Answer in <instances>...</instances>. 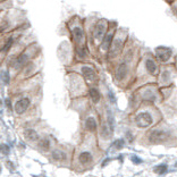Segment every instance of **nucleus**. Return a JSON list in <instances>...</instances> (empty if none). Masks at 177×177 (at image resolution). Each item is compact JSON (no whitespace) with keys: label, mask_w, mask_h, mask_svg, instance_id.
Segmentation results:
<instances>
[{"label":"nucleus","mask_w":177,"mask_h":177,"mask_svg":"<svg viewBox=\"0 0 177 177\" xmlns=\"http://www.w3.org/2000/svg\"><path fill=\"white\" fill-rule=\"evenodd\" d=\"M106 30H107V22L105 19H101L98 22V24L95 25L94 28V33H93V37H94L95 41H101L103 39L105 34H106Z\"/></svg>","instance_id":"7ed1b4c3"},{"label":"nucleus","mask_w":177,"mask_h":177,"mask_svg":"<svg viewBox=\"0 0 177 177\" xmlns=\"http://www.w3.org/2000/svg\"><path fill=\"white\" fill-rule=\"evenodd\" d=\"M85 127H86V129L90 131V132L95 131V128H96V122H95V119L93 117H89V118L86 119V122H85Z\"/></svg>","instance_id":"dca6fc26"},{"label":"nucleus","mask_w":177,"mask_h":177,"mask_svg":"<svg viewBox=\"0 0 177 177\" xmlns=\"http://www.w3.org/2000/svg\"><path fill=\"white\" fill-rule=\"evenodd\" d=\"M26 61H27V56H25V54H21V56L13 63V67L14 68L22 67L23 65H25Z\"/></svg>","instance_id":"2eb2a0df"},{"label":"nucleus","mask_w":177,"mask_h":177,"mask_svg":"<svg viewBox=\"0 0 177 177\" xmlns=\"http://www.w3.org/2000/svg\"><path fill=\"white\" fill-rule=\"evenodd\" d=\"M171 56V50L168 48H158L157 49V57L160 61H167Z\"/></svg>","instance_id":"0eeeda50"},{"label":"nucleus","mask_w":177,"mask_h":177,"mask_svg":"<svg viewBox=\"0 0 177 177\" xmlns=\"http://www.w3.org/2000/svg\"><path fill=\"white\" fill-rule=\"evenodd\" d=\"M132 161L135 163V165H140V163H142V160H141L138 157H136V156H133V157H132Z\"/></svg>","instance_id":"393cba45"},{"label":"nucleus","mask_w":177,"mask_h":177,"mask_svg":"<svg viewBox=\"0 0 177 177\" xmlns=\"http://www.w3.org/2000/svg\"><path fill=\"white\" fill-rule=\"evenodd\" d=\"M127 73H128V66H127L126 64H121V65L118 66V68H117V70H116V74H115L116 80H117V81H123V80H125L126 76H127Z\"/></svg>","instance_id":"39448f33"},{"label":"nucleus","mask_w":177,"mask_h":177,"mask_svg":"<svg viewBox=\"0 0 177 177\" xmlns=\"http://www.w3.org/2000/svg\"><path fill=\"white\" fill-rule=\"evenodd\" d=\"M112 132H114V127L107 123L101 128V137L105 138V140H109L112 136Z\"/></svg>","instance_id":"6e6552de"},{"label":"nucleus","mask_w":177,"mask_h":177,"mask_svg":"<svg viewBox=\"0 0 177 177\" xmlns=\"http://www.w3.org/2000/svg\"><path fill=\"white\" fill-rule=\"evenodd\" d=\"M145 68H147V70L151 75H156L157 74V65L154 64L153 60H151V59L145 60Z\"/></svg>","instance_id":"ddd939ff"},{"label":"nucleus","mask_w":177,"mask_h":177,"mask_svg":"<svg viewBox=\"0 0 177 177\" xmlns=\"http://www.w3.org/2000/svg\"><path fill=\"white\" fill-rule=\"evenodd\" d=\"M12 44H13V39H9L8 42H7V44L2 48V52H6V51H8L9 50V48L12 47Z\"/></svg>","instance_id":"5701e85b"},{"label":"nucleus","mask_w":177,"mask_h":177,"mask_svg":"<svg viewBox=\"0 0 177 177\" xmlns=\"http://www.w3.org/2000/svg\"><path fill=\"white\" fill-rule=\"evenodd\" d=\"M9 151H10V149H9V147L7 144H1V152L3 154H8Z\"/></svg>","instance_id":"b1692460"},{"label":"nucleus","mask_w":177,"mask_h":177,"mask_svg":"<svg viewBox=\"0 0 177 177\" xmlns=\"http://www.w3.org/2000/svg\"><path fill=\"white\" fill-rule=\"evenodd\" d=\"M109 99H110V101H111V102H115V99H114V94H112V92H111V91L109 92Z\"/></svg>","instance_id":"a878e982"},{"label":"nucleus","mask_w":177,"mask_h":177,"mask_svg":"<svg viewBox=\"0 0 177 177\" xmlns=\"http://www.w3.org/2000/svg\"><path fill=\"white\" fill-rule=\"evenodd\" d=\"M73 37L77 43H82L84 40V32L81 27H74L73 28Z\"/></svg>","instance_id":"1a4fd4ad"},{"label":"nucleus","mask_w":177,"mask_h":177,"mask_svg":"<svg viewBox=\"0 0 177 177\" xmlns=\"http://www.w3.org/2000/svg\"><path fill=\"white\" fill-rule=\"evenodd\" d=\"M176 166H177V163H176Z\"/></svg>","instance_id":"bb28decb"},{"label":"nucleus","mask_w":177,"mask_h":177,"mask_svg":"<svg viewBox=\"0 0 177 177\" xmlns=\"http://www.w3.org/2000/svg\"><path fill=\"white\" fill-rule=\"evenodd\" d=\"M82 74H83L85 80L90 82H94L95 79H96V74L93 70V68L89 67V66H83L82 67Z\"/></svg>","instance_id":"423d86ee"},{"label":"nucleus","mask_w":177,"mask_h":177,"mask_svg":"<svg viewBox=\"0 0 177 177\" xmlns=\"http://www.w3.org/2000/svg\"><path fill=\"white\" fill-rule=\"evenodd\" d=\"M167 170H168V168H167L166 165H159V166H157V167L154 168V171H156V174H158V175H163V174H166Z\"/></svg>","instance_id":"6ab92c4d"},{"label":"nucleus","mask_w":177,"mask_h":177,"mask_svg":"<svg viewBox=\"0 0 177 177\" xmlns=\"http://www.w3.org/2000/svg\"><path fill=\"white\" fill-rule=\"evenodd\" d=\"M79 159H80V163H83V165H87V163H90L92 160H93L92 154H91V152H89V151L82 152L81 154H80V157H79Z\"/></svg>","instance_id":"9d476101"},{"label":"nucleus","mask_w":177,"mask_h":177,"mask_svg":"<svg viewBox=\"0 0 177 177\" xmlns=\"http://www.w3.org/2000/svg\"><path fill=\"white\" fill-rule=\"evenodd\" d=\"M112 38H114V34L112 33H109V34H107L105 37V39L102 41V44H101V48L103 50H106V51L109 50V48H110V45L112 43Z\"/></svg>","instance_id":"f8f14e48"},{"label":"nucleus","mask_w":177,"mask_h":177,"mask_svg":"<svg viewBox=\"0 0 177 177\" xmlns=\"http://www.w3.org/2000/svg\"><path fill=\"white\" fill-rule=\"evenodd\" d=\"M39 145H40V148L43 150V151H48V150L50 149V143H49V140H47V138L41 140Z\"/></svg>","instance_id":"aec40b11"},{"label":"nucleus","mask_w":177,"mask_h":177,"mask_svg":"<svg viewBox=\"0 0 177 177\" xmlns=\"http://www.w3.org/2000/svg\"><path fill=\"white\" fill-rule=\"evenodd\" d=\"M28 107H30V99L23 98V99H21V100H18L16 102V105H15V111L18 115H22V114H24L26 111Z\"/></svg>","instance_id":"20e7f679"},{"label":"nucleus","mask_w":177,"mask_h":177,"mask_svg":"<svg viewBox=\"0 0 177 177\" xmlns=\"http://www.w3.org/2000/svg\"><path fill=\"white\" fill-rule=\"evenodd\" d=\"M135 122L138 127L145 128V127H149L150 125L152 124L153 119H152V116L150 115L149 112H141V114H138L136 116Z\"/></svg>","instance_id":"f03ea898"},{"label":"nucleus","mask_w":177,"mask_h":177,"mask_svg":"<svg viewBox=\"0 0 177 177\" xmlns=\"http://www.w3.org/2000/svg\"><path fill=\"white\" fill-rule=\"evenodd\" d=\"M89 93H90V96H91V100L94 103H98L100 101V93H99V91L95 87H91L90 91H89Z\"/></svg>","instance_id":"f3484780"},{"label":"nucleus","mask_w":177,"mask_h":177,"mask_svg":"<svg viewBox=\"0 0 177 177\" xmlns=\"http://www.w3.org/2000/svg\"><path fill=\"white\" fill-rule=\"evenodd\" d=\"M122 47H123V43L121 40H116L114 42V48L111 50V56H116L121 52L122 50Z\"/></svg>","instance_id":"a211bd4d"},{"label":"nucleus","mask_w":177,"mask_h":177,"mask_svg":"<svg viewBox=\"0 0 177 177\" xmlns=\"http://www.w3.org/2000/svg\"><path fill=\"white\" fill-rule=\"evenodd\" d=\"M52 158L56 161H64L66 160V153L61 150H54L52 151Z\"/></svg>","instance_id":"4468645a"},{"label":"nucleus","mask_w":177,"mask_h":177,"mask_svg":"<svg viewBox=\"0 0 177 177\" xmlns=\"http://www.w3.org/2000/svg\"><path fill=\"white\" fill-rule=\"evenodd\" d=\"M114 147H115L117 150L123 149V148L125 147V141H124V140H122V138H119V140L115 141V142H114Z\"/></svg>","instance_id":"412c9836"},{"label":"nucleus","mask_w":177,"mask_h":177,"mask_svg":"<svg viewBox=\"0 0 177 177\" xmlns=\"http://www.w3.org/2000/svg\"><path fill=\"white\" fill-rule=\"evenodd\" d=\"M168 137V133L161 129H153L149 133V141L151 143H161Z\"/></svg>","instance_id":"f257e3e1"},{"label":"nucleus","mask_w":177,"mask_h":177,"mask_svg":"<svg viewBox=\"0 0 177 177\" xmlns=\"http://www.w3.org/2000/svg\"><path fill=\"white\" fill-rule=\"evenodd\" d=\"M1 77H2V81H3L5 84H8V83H9V73H8L7 70H2Z\"/></svg>","instance_id":"4be33fe9"},{"label":"nucleus","mask_w":177,"mask_h":177,"mask_svg":"<svg viewBox=\"0 0 177 177\" xmlns=\"http://www.w3.org/2000/svg\"><path fill=\"white\" fill-rule=\"evenodd\" d=\"M24 135H25V137H26L28 141H32V142L39 140V135H38V133H37L34 129H31V128H28V129H25V131H24Z\"/></svg>","instance_id":"9b49d317"}]
</instances>
